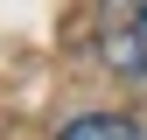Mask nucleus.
I'll return each instance as SVG.
<instances>
[{"label": "nucleus", "instance_id": "2", "mask_svg": "<svg viewBox=\"0 0 147 140\" xmlns=\"http://www.w3.org/2000/svg\"><path fill=\"white\" fill-rule=\"evenodd\" d=\"M56 140H147V133H140L126 112H77Z\"/></svg>", "mask_w": 147, "mask_h": 140}, {"label": "nucleus", "instance_id": "1", "mask_svg": "<svg viewBox=\"0 0 147 140\" xmlns=\"http://www.w3.org/2000/svg\"><path fill=\"white\" fill-rule=\"evenodd\" d=\"M91 42H98L105 70L147 84V0H98V28H91Z\"/></svg>", "mask_w": 147, "mask_h": 140}]
</instances>
